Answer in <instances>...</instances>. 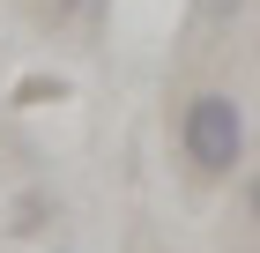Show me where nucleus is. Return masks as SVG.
Masks as SVG:
<instances>
[{
  "instance_id": "obj_1",
  "label": "nucleus",
  "mask_w": 260,
  "mask_h": 253,
  "mask_svg": "<svg viewBox=\"0 0 260 253\" xmlns=\"http://www.w3.org/2000/svg\"><path fill=\"white\" fill-rule=\"evenodd\" d=\"M179 149H186L193 172L223 179V172L245 156V112H238V97H223V90L186 97V112H179Z\"/></svg>"
},
{
  "instance_id": "obj_2",
  "label": "nucleus",
  "mask_w": 260,
  "mask_h": 253,
  "mask_svg": "<svg viewBox=\"0 0 260 253\" xmlns=\"http://www.w3.org/2000/svg\"><path fill=\"white\" fill-rule=\"evenodd\" d=\"M245 209H253V223H260V172H253V186H245Z\"/></svg>"
},
{
  "instance_id": "obj_3",
  "label": "nucleus",
  "mask_w": 260,
  "mask_h": 253,
  "mask_svg": "<svg viewBox=\"0 0 260 253\" xmlns=\"http://www.w3.org/2000/svg\"><path fill=\"white\" fill-rule=\"evenodd\" d=\"M231 8H238V0H208V15H231Z\"/></svg>"
},
{
  "instance_id": "obj_4",
  "label": "nucleus",
  "mask_w": 260,
  "mask_h": 253,
  "mask_svg": "<svg viewBox=\"0 0 260 253\" xmlns=\"http://www.w3.org/2000/svg\"><path fill=\"white\" fill-rule=\"evenodd\" d=\"M75 8H82V0H60V15H75Z\"/></svg>"
}]
</instances>
